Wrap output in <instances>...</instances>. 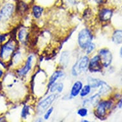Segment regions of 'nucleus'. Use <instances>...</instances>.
Instances as JSON below:
<instances>
[{"label": "nucleus", "instance_id": "f257e3e1", "mask_svg": "<svg viewBox=\"0 0 122 122\" xmlns=\"http://www.w3.org/2000/svg\"><path fill=\"white\" fill-rule=\"evenodd\" d=\"M93 36L90 31L84 28L81 31L78 35V43L81 48H86L92 43Z\"/></svg>", "mask_w": 122, "mask_h": 122}, {"label": "nucleus", "instance_id": "f03ea898", "mask_svg": "<svg viewBox=\"0 0 122 122\" xmlns=\"http://www.w3.org/2000/svg\"><path fill=\"white\" fill-rule=\"evenodd\" d=\"M89 62L90 61L88 56H83L74 65L72 70V74L76 76H78L81 72L86 71L88 68Z\"/></svg>", "mask_w": 122, "mask_h": 122}, {"label": "nucleus", "instance_id": "7ed1b4c3", "mask_svg": "<svg viewBox=\"0 0 122 122\" xmlns=\"http://www.w3.org/2000/svg\"><path fill=\"white\" fill-rule=\"evenodd\" d=\"M56 97H57V95L56 94H52L43 100H42L38 104V107H37L38 113L42 114V113L45 112L48 109L49 107L52 104V102H54Z\"/></svg>", "mask_w": 122, "mask_h": 122}, {"label": "nucleus", "instance_id": "20e7f679", "mask_svg": "<svg viewBox=\"0 0 122 122\" xmlns=\"http://www.w3.org/2000/svg\"><path fill=\"white\" fill-rule=\"evenodd\" d=\"M102 65L100 55H97L89 62V69L92 72H100L102 70Z\"/></svg>", "mask_w": 122, "mask_h": 122}, {"label": "nucleus", "instance_id": "39448f33", "mask_svg": "<svg viewBox=\"0 0 122 122\" xmlns=\"http://www.w3.org/2000/svg\"><path fill=\"white\" fill-rule=\"evenodd\" d=\"M99 55L101 58V61L103 66L107 67L112 62V56L111 52L107 49H102L99 51Z\"/></svg>", "mask_w": 122, "mask_h": 122}, {"label": "nucleus", "instance_id": "423d86ee", "mask_svg": "<svg viewBox=\"0 0 122 122\" xmlns=\"http://www.w3.org/2000/svg\"><path fill=\"white\" fill-rule=\"evenodd\" d=\"M111 106V102L109 101H103L99 103L97 108V116L100 119L104 118L106 114V111L110 108Z\"/></svg>", "mask_w": 122, "mask_h": 122}, {"label": "nucleus", "instance_id": "0eeeda50", "mask_svg": "<svg viewBox=\"0 0 122 122\" xmlns=\"http://www.w3.org/2000/svg\"><path fill=\"white\" fill-rule=\"evenodd\" d=\"M14 5L12 3H6L1 8L0 14H1L3 17H4L5 19H8L12 16V14L14 13Z\"/></svg>", "mask_w": 122, "mask_h": 122}, {"label": "nucleus", "instance_id": "6e6552de", "mask_svg": "<svg viewBox=\"0 0 122 122\" xmlns=\"http://www.w3.org/2000/svg\"><path fill=\"white\" fill-rule=\"evenodd\" d=\"M14 50V46L13 44L8 43L3 47L1 52V56L3 59H6L10 56V54H12L13 51Z\"/></svg>", "mask_w": 122, "mask_h": 122}, {"label": "nucleus", "instance_id": "1a4fd4ad", "mask_svg": "<svg viewBox=\"0 0 122 122\" xmlns=\"http://www.w3.org/2000/svg\"><path fill=\"white\" fill-rule=\"evenodd\" d=\"M32 61L33 56H29V58H28V60H27V61H26V65H25V66H24L22 69H20V70L19 71V74H20V76H24V75H26V74L30 71L31 68Z\"/></svg>", "mask_w": 122, "mask_h": 122}, {"label": "nucleus", "instance_id": "9d476101", "mask_svg": "<svg viewBox=\"0 0 122 122\" xmlns=\"http://www.w3.org/2000/svg\"><path fill=\"white\" fill-rule=\"evenodd\" d=\"M82 88V83L81 81H76L74 84L71 89L70 95L72 97L77 96L79 93H80L81 90Z\"/></svg>", "mask_w": 122, "mask_h": 122}, {"label": "nucleus", "instance_id": "9b49d317", "mask_svg": "<svg viewBox=\"0 0 122 122\" xmlns=\"http://www.w3.org/2000/svg\"><path fill=\"white\" fill-rule=\"evenodd\" d=\"M112 15V11L109 9H103L100 13V18L101 20L107 21L111 18Z\"/></svg>", "mask_w": 122, "mask_h": 122}, {"label": "nucleus", "instance_id": "f8f14e48", "mask_svg": "<svg viewBox=\"0 0 122 122\" xmlns=\"http://www.w3.org/2000/svg\"><path fill=\"white\" fill-rule=\"evenodd\" d=\"M112 42L116 44H122V30H116L112 36Z\"/></svg>", "mask_w": 122, "mask_h": 122}, {"label": "nucleus", "instance_id": "ddd939ff", "mask_svg": "<svg viewBox=\"0 0 122 122\" xmlns=\"http://www.w3.org/2000/svg\"><path fill=\"white\" fill-rule=\"evenodd\" d=\"M100 99V94L97 93L92 97H91L90 98L88 99H86L84 102V105H95V104H98V101Z\"/></svg>", "mask_w": 122, "mask_h": 122}, {"label": "nucleus", "instance_id": "4468645a", "mask_svg": "<svg viewBox=\"0 0 122 122\" xmlns=\"http://www.w3.org/2000/svg\"><path fill=\"white\" fill-rule=\"evenodd\" d=\"M88 82H89V85L92 88H96L101 86L104 82L98 79H94L90 77V78L88 79Z\"/></svg>", "mask_w": 122, "mask_h": 122}, {"label": "nucleus", "instance_id": "2eb2a0df", "mask_svg": "<svg viewBox=\"0 0 122 122\" xmlns=\"http://www.w3.org/2000/svg\"><path fill=\"white\" fill-rule=\"evenodd\" d=\"M68 61H69V54L68 52L64 51L62 52L60 58V63L63 66H66L68 65Z\"/></svg>", "mask_w": 122, "mask_h": 122}, {"label": "nucleus", "instance_id": "dca6fc26", "mask_svg": "<svg viewBox=\"0 0 122 122\" xmlns=\"http://www.w3.org/2000/svg\"><path fill=\"white\" fill-rule=\"evenodd\" d=\"M63 75V72H61V71H56V72H54V73L52 74V76H51V77L49 85V86H52V84L55 83L56 80H57L59 77H62Z\"/></svg>", "mask_w": 122, "mask_h": 122}, {"label": "nucleus", "instance_id": "f3484780", "mask_svg": "<svg viewBox=\"0 0 122 122\" xmlns=\"http://www.w3.org/2000/svg\"><path fill=\"white\" fill-rule=\"evenodd\" d=\"M43 12V8L37 5H35L33 7V13L35 18H39L42 15Z\"/></svg>", "mask_w": 122, "mask_h": 122}, {"label": "nucleus", "instance_id": "a211bd4d", "mask_svg": "<svg viewBox=\"0 0 122 122\" xmlns=\"http://www.w3.org/2000/svg\"><path fill=\"white\" fill-rule=\"evenodd\" d=\"M63 89V84L62 83H57V84H53L51 88V92H54L56 91H58L59 93H61Z\"/></svg>", "mask_w": 122, "mask_h": 122}, {"label": "nucleus", "instance_id": "6ab92c4d", "mask_svg": "<svg viewBox=\"0 0 122 122\" xmlns=\"http://www.w3.org/2000/svg\"><path fill=\"white\" fill-rule=\"evenodd\" d=\"M101 88H100V90L99 91V94L100 95H104V94H106V93H107L109 91H110L111 89L109 86L107 85V84H106V82H104L103 84L101 85Z\"/></svg>", "mask_w": 122, "mask_h": 122}, {"label": "nucleus", "instance_id": "aec40b11", "mask_svg": "<svg viewBox=\"0 0 122 122\" xmlns=\"http://www.w3.org/2000/svg\"><path fill=\"white\" fill-rule=\"evenodd\" d=\"M91 88L92 87L88 84V85H86L84 86L83 88H82L80 92V95L81 97H86L87 96L89 93L91 92Z\"/></svg>", "mask_w": 122, "mask_h": 122}, {"label": "nucleus", "instance_id": "412c9836", "mask_svg": "<svg viewBox=\"0 0 122 122\" xmlns=\"http://www.w3.org/2000/svg\"><path fill=\"white\" fill-rule=\"evenodd\" d=\"M77 113L81 117H84L88 114V109L86 108H81L79 109Z\"/></svg>", "mask_w": 122, "mask_h": 122}, {"label": "nucleus", "instance_id": "4be33fe9", "mask_svg": "<svg viewBox=\"0 0 122 122\" xmlns=\"http://www.w3.org/2000/svg\"><path fill=\"white\" fill-rule=\"evenodd\" d=\"M29 110H30V109H29V107L28 106H25L24 107V108L22 109V117L23 118H26L27 115L29 114Z\"/></svg>", "mask_w": 122, "mask_h": 122}, {"label": "nucleus", "instance_id": "5701e85b", "mask_svg": "<svg viewBox=\"0 0 122 122\" xmlns=\"http://www.w3.org/2000/svg\"><path fill=\"white\" fill-rule=\"evenodd\" d=\"M95 47V46L94 44L91 43V44H89L86 47V53L87 54H90L94 50Z\"/></svg>", "mask_w": 122, "mask_h": 122}, {"label": "nucleus", "instance_id": "b1692460", "mask_svg": "<svg viewBox=\"0 0 122 122\" xmlns=\"http://www.w3.org/2000/svg\"><path fill=\"white\" fill-rule=\"evenodd\" d=\"M26 36V31L24 30H21L19 32V40L20 41H22L24 40V37Z\"/></svg>", "mask_w": 122, "mask_h": 122}, {"label": "nucleus", "instance_id": "393cba45", "mask_svg": "<svg viewBox=\"0 0 122 122\" xmlns=\"http://www.w3.org/2000/svg\"><path fill=\"white\" fill-rule=\"evenodd\" d=\"M52 111H53V108L52 107H51V108L49 109L47 111L46 113L45 114V115H44V118L46 119V120H47V119H49V118L50 117L51 114V113H52Z\"/></svg>", "mask_w": 122, "mask_h": 122}, {"label": "nucleus", "instance_id": "a878e982", "mask_svg": "<svg viewBox=\"0 0 122 122\" xmlns=\"http://www.w3.org/2000/svg\"><path fill=\"white\" fill-rule=\"evenodd\" d=\"M5 40V38L3 36H0V42H3Z\"/></svg>", "mask_w": 122, "mask_h": 122}, {"label": "nucleus", "instance_id": "bb28decb", "mask_svg": "<svg viewBox=\"0 0 122 122\" xmlns=\"http://www.w3.org/2000/svg\"><path fill=\"white\" fill-rule=\"evenodd\" d=\"M122 107V99H121V100H120V103H119V107Z\"/></svg>", "mask_w": 122, "mask_h": 122}, {"label": "nucleus", "instance_id": "cd10ccee", "mask_svg": "<svg viewBox=\"0 0 122 122\" xmlns=\"http://www.w3.org/2000/svg\"><path fill=\"white\" fill-rule=\"evenodd\" d=\"M75 1H76V0H68V2L71 3H75Z\"/></svg>", "mask_w": 122, "mask_h": 122}, {"label": "nucleus", "instance_id": "c85d7f7f", "mask_svg": "<svg viewBox=\"0 0 122 122\" xmlns=\"http://www.w3.org/2000/svg\"><path fill=\"white\" fill-rule=\"evenodd\" d=\"M120 56L122 58V47H121L120 49Z\"/></svg>", "mask_w": 122, "mask_h": 122}, {"label": "nucleus", "instance_id": "c756f323", "mask_svg": "<svg viewBox=\"0 0 122 122\" xmlns=\"http://www.w3.org/2000/svg\"><path fill=\"white\" fill-rule=\"evenodd\" d=\"M96 1L97 3H102L103 1V0H95Z\"/></svg>", "mask_w": 122, "mask_h": 122}, {"label": "nucleus", "instance_id": "7c9ffc66", "mask_svg": "<svg viewBox=\"0 0 122 122\" xmlns=\"http://www.w3.org/2000/svg\"><path fill=\"white\" fill-rule=\"evenodd\" d=\"M3 75V71L1 70H0V78H1V77Z\"/></svg>", "mask_w": 122, "mask_h": 122}, {"label": "nucleus", "instance_id": "2f4dec72", "mask_svg": "<svg viewBox=\"0 0 122 122\" xmlns=\"http://www.w3.org/2000/svg\"><path fill=\"white\" fill-rule=\"evenodd\" d=\"M3 17H2V15H1V14H0V20H1V18H2Z\"/></svg>", "mask_w": 122, "mask_h": 122}]
</instances>
